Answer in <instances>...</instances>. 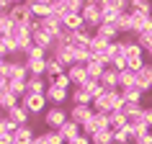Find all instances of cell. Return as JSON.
<instances>
[{"instance_id":"1","label":"cell","mask_w":152,"mask_h":144,"mask_svg":"<svg viewBox=\"0 0 152 144\" xmlns=\"http://www.w3.org/2000/svg\"><path fill=\"white\" fill-rule=\"evenodd\" d=\"M121 105H124L121 90H106L103 95H98L93 100V111L96 113H113V111H121Z\"/></svg>"},{"instance_id":"2","label":"cell","mask_w":152,"mask_h":144,"mask_svg":"<svg viewBox=\"0 0 152 144\" xmlns=\"http://www.w3.org/2000/svg\"><path fill=\"white\" fill-rule=\"evenodd\" d=\"M101 13H103V23H116L124 13H129L126 0H101Z\"/></svg>"},{"instance_id":"3","label":"cell","mask_w":152,"mask_h":144,"mask_svg":"<svg viewBox=\"0 0 152 144\" xmlns=\"http://www.w3.org/2000/svg\"><path fill=\"white\" fill-rule=\"evenodd\" d=\"M41 119H44V126H47V129L59 131V129L70 121V113H67V108H62V105H49L47 113H44Z\"/></svg>"},{"instance_id":"4","label":"cell","mask_w":152,"mask_h":144,"mask_svg":"<svg viewBox=\"0 0 152 144\" xmlns=\"http://www.w3.org/2000/svg\"><path fill=\"white\" fill-rule=\"evenodd\" d=\"M83 21L90 31H96L98 26L103 23V13H101V0H85V8H83Z\"/></svg>"},{"instance_id":"5","label":"cell","mask_w":152,"mask_h":144,"mask_svg":"<svg viewBox=\"0 0 152 144\" xmlns=\"http://www.w3.org/2000/svg\"><path fill=\"white\" fill-rule=\"evenodd\" d=\"M21 105L28 111V116H31V119L44 116V113H47V108H49L47 95H23V98H21Z\"/></svg>"},{"instance_id":"6","label":"cell","mask_w":152,"mask_h":144,"mask_svg":"<svg viewBox=\"0 0 152 144\" xmlns=\"http://www.w3.org/2000/svg\"><path fill=\"white\" fill-rule=\"evenodd\" d=\"M54 3V16L64 18V16H72V13H83L85 8V0H52Z\"/></svg>"},{"instance_id":"7","label":"cell","mask_w":152,"mask_h":144,"mask_svg":"<svg viewBox=\"0 0 152 144\" xmlns=\"http://www.w3.org/2000/svg\"><path fill=\"white\" fill-rule=\"evenodd\" d=\"M111 129V121H108V113H96L93 119L83 126V134H88V136H93V134H98V131H108Z\"/></svg>"},{"instance_id":"8","label":"cell","mask_w":152,"mask_h":144,"mask_svg":"<svg viewBox=\"0 0 152 144\" xmlns=\"http://www.w3.org/2000/svg\"><path fill=\"white\" fill-rule=\"evenodd\" d=\"M49 57H54L57 62L62 64V67H72L75 64V57H72V44H54Z\"/></svg>"},{"instance_id":"9","label":"cell","mask_w":152,"mask_h":144,"mask_svg":"<svg viewBox=\"0 0 152 144\" xmlns=\"http://www.w3.org/2000/svg\"><path fill=\"white\" fill-rule=\"evenodd\" d=\"M67 113H70V121L80 124V126H85V124L96 116L93 105H70V108H67Z\"/></svg>"},{"instance_id":"10","label":"cell","mask_w":152,"mask_h":144,"mask_svg":"<svg viewBox=\"0 0 152 144\" xmlns=\"http://www.w3.org/2000/svg\"><path fill=\"white\" fill-rule=\"evenodd\" d=\"M28 10H31V16L36 21H41V18L54 13V3L52 0H28Z\"/></svg>"},{"instance_id":"11","label":"cell","mask_w":152,"mask_h":144,"mask_svg":"<svg viewBox=\"0 0 152 144\" xmlns=\"http://www.w3.org/2000/svg\"><path fill=\"white\" fill-rule=\"evenodd\" d=\"M8 80H28V67L23 59H8V70H5Z\"/></svg>"},{"instance_id":"12","label":"cell","mask_w":152,"mask_h":144,"mask_svg":"<svg viewBox=\"0 0 152 144\" xmlns=\"http://www.w3.org/2000/svg\"><path fill=\"white\" fill-rule=\"evenodd\" d=\"M39 26H41V31H47L49 36H52V39H57V36H59V33L64 31L62 18H59V16H54V13H52V16H47V18H41V21H39Z\"/></svg>"},{"instance_id":"13","label":"cell","mask_w":152,"mask_h":144,"mask_svg":"<svg viewBox=\"0 0 152 144\" xmlns=\"http://www.w3.org/2000/svg\"><path fill=\"white\" fill-rule=\"evenodd\" d=\"M67 77H70L72 88H83L88 82V72H85V64H72L67 67Z\"/></svg>"},{"instance_id":"14","label":"cell","mask_w":152,"mask_h":144,"mask_svg":"<svg viewBox=\"0 0 152 144\" xmlns=\"http://www.w3.org/2000/svg\"><path fill=\"white\" fill-rule=\"evenodd\" d=\"M137 88L142 93H152V62H147L142 70L137 72Z\"/></svg>"},{"instance_id":"15","label":"cell","mask_w":152,"mask_h":144,"mask_svg":"<svg viewBox=\"0 0 152 144\" xmlns=\"http://www.w3.org/2000/svg\"><path fill=\"white\" fill-rule=\"evenodd\" d=\"M44 95H47V103L49 105H64L67 100H70V93L62 90V88H57V85H49Z\"/></svg>"},{"instance_id":"16","label":"cell","mask_w":152,"mask_h":144,"mask_svg":"<svg viewBox=\"0 0 152 144\" xmlns=\"http://www.w3.org/2000/svg\"><path fill=\"white\" fill-rule=\"evenodd\" d=\"M108 70V64L103 59H96V57H90L88 64H85V72H88V80H101V75Z\"/></svg>"},{"instance_id":"17","label":"cell","mask_w":152,"mask_h":144,"mask_svg":"<svg viewBox=\"0 0 152 144\" xmlns=\"http://www.w3.org/2000/svg\"><path fill=\"white\" fill-rule=\"evenodd\" d=\"M49 88L47 77H28L26 80V95H44Z\"/></svg>"},{"instance_id":"18","label":"cell","mask_w":152,"mask_h":144,"mask_svg":"<svg viewBox=\"0 0 152 144\" xmlns=\"http://www.w3.org/2000/svg\"><path fill=\"white\" fill-rule=\"evenodd\" d=\"M5 119H10L16 126H28V121H31V116H28V111H26L23 105L18 103L16 108H10L8 113H5Z\"/></svg>"},{"instance_id":"19","label":"cell","mask_w":152,"mask_h":144,"mask_svg":"<svg viewBox=\"0 0 152 144\" xmlns=\"http://www.w3.org/2000/svg\"><path fill=\"white\" fill-rule=\"evenodd\" d=\"M34 139H36V134H34L31 124L28 126H18L16 134H13V144H34Z\"/></svg>"},{"instance_id":"20","label":"cell","mask_w":152,"mask_h":144,"mask_svg":"<svg viewBox=\"0 0 152 144\" xmlns=\"http://www.w3.org/2000/svg\"><path fill=\"white\" fill-rule=\"evenodd\" d=\"M28 67V77H47V59H23Z\"/></svg>"},{"instance_id":"21","label":"cell","mask_w":152,"mask_h":144,"mask_svg":"<svg viewBox=\"0 0 152 144\" xmlns=\"http://www.w3.org/2000/svg\"><path fill=\"white\" fill-rule=\"evenodd\" d=\"M98 82L103 85V90H121V88H119V72L111 70V67L101 75V80H98Z\"/></svg>"},{"instance_id":"22","label":"cell","mask_w":152,"mask_h":144,"mask_svg":"<svg viewBox=\"0 0 152 144\" xmlns=\"http://www.w3.org/2000/svg\"><path fill=\"white\" fill-rule=\"evenodd\" d=\"M96 36H101V39H106V41H119V28H116V23H101L96 28Z\"/></svg>"},{"instance_id":"23","label":"cell","mask_w":152,"mask_h":144,"mask_svg":"<svg viewBox=\"0 0 152 144\" xmlns=\"http://www.w3.org/2000/svg\"><path fill=\"white\" fill-rule=\"evenodd\" d=\"M70 103H72V105H93V98H90V93H88L85 88H72Z\"/></svg>"},{"instance_id":"24","label":"cell","mask_w":152,"mask_h":144,"mask_svg":"<svg viewBox=\"0 0 152 144\" xmlns=\"http://www.w3.org/2000/svg\"><path fill=\"white\" fill-rule=\"evenodd\" d=\"M59 134L64 136V142L70 144V142H75V139L83 134V126H80V124H75V121H67V124L59 129Z\"/></svg>"},{"instance_id":"25","label":"cell","mask_w":152,"mask_h":144,"mask_svg":"<svg viewBox=\"0 0 152 144\" xmlns=\"http://www.w3.org/2000/svg\"><path fill=\"white\" fill-rule=\"evenodd\" d=\"M64 72H67V67H62V64L57 62L54 57H49V59H47V82H52L54 77L64 75Z\"/></svg>"},{"instance_id":"26","label":"cell","mask_w":152,"mask_h":144,"mask_svg":"<svg viewBox=\"0 0 152 144\" xmlns=\"http://www.w3.org/2000/svg\"><path fill=\"white\" fill-rule=\"evenodd\" d=\"M108 121H111V131H121V129L129 126V116H126V113H121V111L108 113Z\"/></svg>"},{"instance_id":"27","label":"cell","mask_w":152,"mask_h":144,"mask_svg":"<svg viewBox=\"0 0 152 144\" xmlns=\"http://www.w3.org/2000/svg\"><path fill=\"white\" fill-rule=\"evenodd\" d=\"M18 103H21V98L13 95L10 90H3V93H0V108H3V113H8L10 108H16Z\"/></svg>"},{"instance_id":"28","label":"cell","mask_w":152,"mask_h":144,"mask_svg":"<svg viewBox=\"0 0 152 144\" xmlns=\"http://www.w3.org/2000/svg\"><path fill=\"white\" fill-rule=\"evenodd\" d=\"M129 10H132V13H139V16H150L152 18V3L150 0H132V3H129Z\"/></svg>"},{"instance_id":"29","label":"cell","mask_w":152,"mask_h":144,"mask_svg":"<svg viewBox=\"0 0 152 144\" xmlns=\"http://www.w3.org/2000/svg\"><path fill=\"white\" fill-rule=\"evenodd\" d=\"M62 23L67 31H80V28H85V21H83L80 13H72V16H64L62 18Z\"/></svg>"},{"instance_id":"30","label":"cell","mask_w":152,"mask_h":144,"mask_svg":"<svg viewBox=\"0 0 152 144\" xmlns=\"http://www.w3.org/2000/svg\"><path fill=\"white\" fill-rule=\"evenodd\" d=\"M34 47H41V49H47V52H52V47H54V39L49 36L47 31H36L34 33Z\"/></svg>"},{"instance_id":"31","label":"cell","mask_w":152,"mask_h":144,"mask_svg":"<svg viewBox=\"0 0 152 144\" xmlns=\"http://www.w3.org/2000/svg\"><path fill=\"white\" fill-rule=\"evenodd\" d=\"M121 98H124L126 103H142L144 93L139 88H121Z\"/></svg>"},{"instance_id":"32","label":"cell","mask_w":152,"mask_h":144,"mask_svg":"<svg viewBox=\"0 0 152 144\" xmlns=\"http://www.w3.org/2000/svg\"><path fill=\"white\" fill-rule=\"evenodd\" d=\"M119 88H137V72L132 70L119 72Z\"/></svg>"},{"instance_id":"33","label":"cell","mask_w":152,"mask_h":144,"mask_svg":"<svg viewBox=\"0 0 152 144\" xmlns=\"http://www.w3.org/2000/svg\"><path fill=\"white\" fill-rule=\"evenodd\" d=\"M72 57H75V64H88L90 49L88 47H72Z\"/></svg>"},{"instance_id":"34","label":"cell","mask_w":152,"mask_h":144,"mask_svg":"<svg viewBox=\"0 0 152 144\" xmlns=\"http://www.w3.org/2000/svg\"><path fill=\"white\" fill-rule=\"evenodd\" d=\"M23 59H49V52H47V49H41V47H34V44H31V47L26 49V57H23Z\"/></svg>"},{"instance_id":"35","label":"cell","mask_w":152,"mask_h":144,"mask_svg":"<svg viewBox=\"0 0 152 144\" xmlns=\"http://www.w3.org/2000/svg\"><path fill=\"white\" fill-rule=\"evenodd\" d=\"M83 88H85V90L90 93V98H93V100H96L98 95H103V93H106V90H103V85H101L98 80H88L85 85H83Z\"/></svg>"},{"instance_id":"36","label":"cell","mask_w":152,"mask_h":144,"mask_svg":"<svg viewBox=\"0 0 152 144\" xmlns=\"http://www.w3.org/2000/svg\"><path fill=\"white\" fill-rule=\"evenodd\" d=\"M41 136H44V142H47V144H67V142H64V136L59 134V131H52V129L41 131Z\"/></svg>"},{"instance_id":"37","label":"cell","mask_w":152,"mask_h":144,"mask_svg":"<svg viewBox=\"0 0 152 144\" xmlns=\"http://www.w3.org/2000/svg\"><path fill=\"white\" fill-rule=\"evenodd\" d=\"M8 90L13 93V95L23 98L26 95V80H8Z\"/></svg>"},{"instance_id":"38","label":"cell","mask_w":152,"mask_h":144,"mask_svg":"<svg viewBox=\"0 0 152 144\" xmlns=\"http://www.w3.org/2000/svg\"><path fill=\"white\" fill-rule=\"evenodd\" d=\"M93 139V144H113V131L108 129V131H98V134L90 136Z\"/></svg>"},{"instance_id":"39","label":"cell","mask_w":152,"mask_h":144,"mask_svg":"<svg viewBox=\"0 0 152 144\" xmlns=\"http://www.w3.org/2000/svg\"><path fill=\"white\" fill-rule=\"evenodd\" d=\"M49 85H57V88H62V90H67V93H72V82H70V77H67V72H64V75H59V77H54Z\"/></svg>"},{"instance_id":"40","label":"cell","mask_w":152,"mask_h":144,"mask_svg":"<svg viewBox=\"0 0 152 144\" xmlns=\"http://www.w3.org/2000/svg\"><path fill=\"white\" fill-rule=\"evenodd\" d=\"M113 144H132L129 126H126V129H121V131H113Z\"/></svg>"},{"instance_id":"41","label":"cell","mask_w":152,"mask_h":144,"mask_svg":"<svg viewBox=\"0 0 152 144\" xmlns=\"http://www.w3.org/2000/svg\"><path fill=\"white\" fill-rule=\"evenodd\" d=\"M134 39H137V44H139V47L147 52V49L152 47V28H150V31H142L139 36H134Z\"/></svg>"},{"instance_id":"42","label":"cell","mask_w":152,"mask_h":144,"mask_svg":"<svg viewBox=\"0 0 152 144\" xmlns=\"http://www.w3.org/2000/svg\"><path fill=\"white\" fill-rule=\"evenodd\" d=\"M139 111H142V103H126L124 100V105H121V113H126V116H134Z\"/></svg>"},{"instance_id":"43","label":"cell","mask_w":152,"mask_h":144,"mask_svg":"<svg viewBox=\"0 0 152 144\" xmlns=\"http://www.w3.org/2000/svg\"><path fill=\"white\" fill-rule=\"evenodd\" d=\"M70 144H93V139H90L88 134H80L77 139H75V142H70Z\"/></svg>"},{"instance_id":"44","label":"cell","mask_w":152,"mask_h":144,"mask_svg":"<svg viewBox=\"0 0 152 144\" xmlns=\"http://www.w3.org/2000/svg\"><path fill=\"white\" fill-rule=\"evenodd\" d=\"M0 144H13V134H8V131H0Z\"/></svg>"},{"instance_id":"45","label":"cell","mask_w":152,"mask_h":144,"mask_svg":"<svg viewBox=\"0 0 152 144\" xmlns=\"http://www.w3.org/2000/svg\"><path fill=\"white\" fill-rule=\"evenodd\" d=\"M132 144H152V134H144V136H139V139H134Z\"/></svg>"},{"instance_id":"46","label":"cell","mask_w":152,"mask_h":144,"mask_svg":"<svg viewBox=\"0 0 152 144\" xmlns=\"http://www.w3.org/2000/svg\"><path fill=\"white\" fill-rule=\"evenodd\" d=\"M144 119H147V124L152 126V105H147V108H144Z\"/></svg>"},{"instance_id":"47","label":"cell","mask_w":152,"mask_h":144,"mask_svg":"<svg viewBox=\"0 0 152 144\" xmlns=\"http://www.w3.org/2000/svg\"><path fill=\"white\" fill-rule=\"evenodd\" d=\"M5 70H8V59H0V77H5Z\"/></svg>"},{"instance_id":"48","label":"cell","mask_w":152,"mask_h":144,"mask_svg":"<svg viewBox=\"0 0 152 144\" xmlns=\"http://www.w3.org/2000/svg\"><path fill=\"white\" fill-rule=\"evenodd\" d=\"M3 90H8V77H0V93Z\"/></svg>"},{"instance_id":"49","label":"cell","mask_w":152,"mask_h":144,"mask_svg":"<svg viewBox=\"0 0 152 144\" xmlns=\"http://www.w3.org/2000/svg\"><path fill=\"white\" fill-rule=\"evenodd\" d=\"M34 144H47V142H44V136H41V134H36V139H34Z\"/></svg>"}]
</instances>
